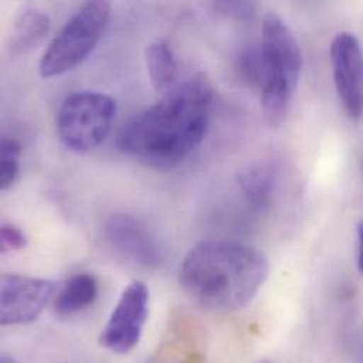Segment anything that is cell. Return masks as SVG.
I'll use <instances>...</instances> for the list:
<instances>
[{"mask_svg": "<svg viewBox=\"0 0 363 363\" xmlns=\"http://www.w3.org/2000/svg\"><path fill=\"white\" fill-rule=\"evenodd\" d=\"M212 88L194 77L167 91L159 102L133 118L119 133V149L156 169L169 170L202 143L211 115Z\"/></svg>", "mask_w": 363, "mask_h": 363, "instance_id": "6da1fadb", "label": "cell"}, {"mask_svg": "<svg viewBox=\"0 0 363 363\" xmlns=\"http://www.w3.org/2000/svg\"><path fill=\"white\" fill-rule=\"evenodd\" d=\"M262 250L236 240H203L182 260L179 280L185 294L211 311L246 307L269 277Z\"/></svg>", "mask_w": 363, "mask_h": 363, "instance_id": "7a4b0ae2", "label": "cell"}, {"mask_svg": "<svg viewBox=\"0 0 363 363\" xmlns=\"http://www.w3.org/2000/svg\"><path fill=\"white\" fill-rule=\"evenodd\" d=\"M260 50L264 65L262 109L266 121L276 126L289 112L303 71V52L291 28L276 13L263 20Z\"/></svg>", "mask_w": 363, "mask_h": 363, "instance_id": "3957f363", "label": "cell"}, {"mask_svg": "<svg viewBox=\"0 0 363 363\" xmlns=\"http://www.w3.org/2000/svg\"><path fill=\"white\" fill-rule=\"evenodd\" d=\"M109 20V3L99 0L85 3L44 52L38 65L41 77H60L81 65L101 41Z\"/></svg>", "mask_w": 363, "mask_h": 363, "instance_id": "277c9868", "label": "cell"}, {"mask_svg": "<svg viewBox=\"0 0 363 363\" xmlns=\"http://www.w3.org/2000/svg\"><path fill=\"white\" fill-rule=\"evenodd\" d=\"M116 118V102L106 94L79 91L68 95L57 115V133L71 152L86 153L101 146Z\"/></svg>", "mask_w": 363, "mask_h": 363, "instance_id": "5b68a950", "label": "cell"}, {"mask_svg": "<svg viewBox=\"0 0 363 363\" xmlns=\"http://www.w3.org/2000/svg\"><path fill=\"white\" fill-rule=\"evenodd\" d=\"M149 315V289L143 281L130 283L121 294L99 342L118 355L129 354L140 342Z\"/></svg>", "mask_w": 363, "mask_h": 363, "instance_id": "8992f818", "label": "cell"}, {"mask_svg": "<svg viewBox=\"0 0 363 363\" xmlns=\"http://www.w3.org/2000/svg\"><path fill=\"white\" fill-rule=\"evenodd\" d=\"M54 294L55 283L51 280L3 274L0 279L1 325H23L35 321Z\"/></svg>", "mask_w": 363, "mask_h": 363, "instance_id": "52a82bcc", "label": "cell"}, {"mask_svg": "<svg viewBox=\"0 0 363 363\" xmlns=\"http://www.w3.org/2000/svg\"><path fill=\"white\" fill-rule=\"evenodd\" d=\"M111 246L130 263L157 269L164 262V250L157 235L139 218L129 213H115L105 225Z\"/></svg>", "mask_w": 363, "mask_h": 363, "instance_id": "ba28073f", "label": "cell"}, {"mask_svg": "<svg viewBox=\"0 0 363 363\" xmlns=\"http://www.w3.org/2000/svg\"><path fill=\"white\" fill-rule=\"evenodd\" d=\"M334 84L347 113L357 119L363 113V50L352 33H340L331 44Z\"/></svg>", "mask_w": 363, "mask_h": 363, "instance_id": "9c48e42d", "label": "cell"}, {"mask_svg": "<svg viewBox=\"0 0 363 363\" xmlns=\"http://www.w3.org/2000/svg\"><path fill=\"white\" fill-rule=\"evenodd\" d=\"M239 188L247 205L255 211L267 209L277 191L279 172L264 160L246 166L238 176Z\"/></svg>", "mask_w": 363, "mask_h": 363, "instance_id": "30bf717a", "label": "cell"}, {"mask_svg": "<svg viewBox=\"0 0 363 363\" xmlns=\"http://www.w3.org/2000/svg\"><path fill=\"white\" fill-rule=\"evenodd\" d=\"M98 293V281L92 274L77 273L61 286L54 297L55 313L61 317L75 315L89 308L95 303Z\"/></svg>", "mask_w": 363, "mask_h": 363, "instance_id": "8fae6325", "label": "cell"}, {"mask_svg": "<svg viewBox=\"0 0 363 363\" xmlns=\"http://www.w3.org/2000/svg\"><path fill=\"white\" fill-rule=\"evenodd\" d=\"M50 31V17L34 7L24 9L13 24L10 47L16 52L37 47Z\"/></svg>", "mask_w": 363, "mask_h": 363, "instance_id": "7c38bea8", "label": "cell"}, {"mask_svg": "<svg viewBox=\"0 0 363 363\" xmlns=\"http://www.w3.org/2000/svg\"><path fill=\"white\" fill-rule=\"evenodd\" d=\"M146 65L156 91L166 94L177 85L179 64L173 50L166 41L157 40L147 47Z\"/></svg>", "mask_w": 363, "mask_h": 363, "instance_id": "4fadbf2b", "label": "cell"}, {"mask_svg": "<svg viewBox=\"0 0 363 363\" xmlns=\"http://www.w3.org/2000/svg\"><path fill=\"white\" fill-rule=\"evenodd\" d=\"M21 145L14 138L3 136L0 143V188L9 189L20 173Z\"/></svg>", "mask_w": 363, "mask_h": 363, "instance_id": "5bb4252c", "label": "cell"}, {"mask_svg": "<svg viewBox=\"0 0 363 363\" xmlns=\"http://www.w3.org/2000/svg\"><path fill=\"white\" fill-rule=\"evenodd\" d=\"M238 72L243 82L250 86L262 88L264 77V65L262 50L259 47H249L238 58Z\"/></svg>", "mask_w": 363, "mask_h": 363, "instance_id": "9a60e30c", "label": "cell"}, {"mask_svg": "<svg viewBox=\"0 0 363 363\" xmlns=\"http://www.w3.org/2000/svg\"><path fill=\"white\" fill-rule=\"evenodd\" d=\"M26 233L13 223H3L0 229V250L1 253L18 252L27 246Z\"/></svg>", "mask_w": 363, "mask_h": 363, "instance_id": "2e32d148", "label": "cell"}, {"mask_svg": "<svg viewBox=\"0 0 363 363\" xmlns=\"http://www.w3.org/2000/svg\"><path fill=\"white\" fill-rule=\"evenodd\" d=\"M216 9L236 20H249L255 16L256 6L252 1H219Z\"/></svg>", "mask_w": 363, "mask_h": 363, "instance_id": "e0dca14e", "label": "cell"}, {"mask_svg": "<svg viewBox=\"0 0 363 363\" xmlns=\"http://www.w3.org/2000/svg\"><path fill=\"white\" fill-rule=\"evenodd\" d=\"M358 269L363 274V220L358 226Z\"/></svg>", "mask_w": 363, "mask_h": 363, "instance_id": "ac0fdd59", "label": "cell"}, {"mask_svg": "<svg viewBox=\"0 0 363 363\" xmlns=\"http://www.w3.org/2000/svg\"><path fill=\"white\" fill-rule=\"evenodd\" d=\"M0 363H17L14 361V358H11V357H9V355H3L1 357V359H0Z\"/></svg>", "mask_w": 363, "mask_h": 363, "instance_id": "d6986e66", "label": "cell"}, {"mask_svg": "<svg viewBox=\"0 0 363 363\" xmlns=\"http://www.w3.org/2000/svg\"><path fill=\"white\" fill-rule=\"evenodd\" d=\"M260 363H272V362H260Z\"/></svg>", "mask_w": 363, "mask_h": 363, "instance_id": "ffe728a7", "label": "cell"}]
</instances>
